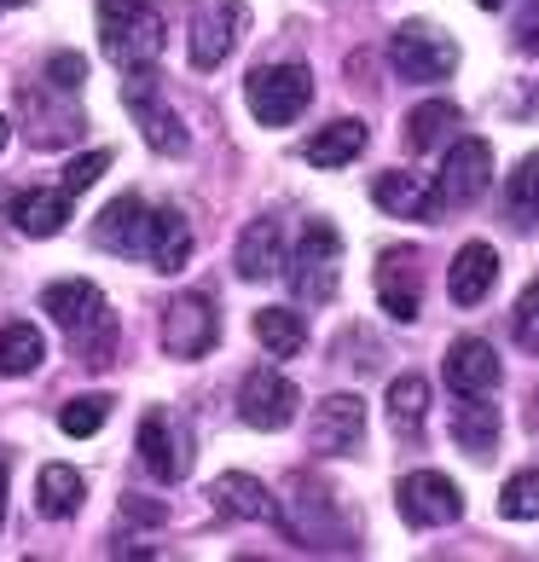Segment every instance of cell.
Segmentation results:
<instances>
[{
  "instance_id": "1",
  "label": "cell",
  "mask_w": 539,
  "mask_h": 562,
  "mask_svg": "<svg viewBox=\"0 0 539 562\" xmlns=\"http://www.w3.org/2000/svg\"><path fill=\"white\" fill-rule=\"evenodd\" d=\"M41 307L58 319V330L70 337V353L81 366H111L116 353V314L105 302V290L88 279H58L41 290Z\"/></svg>"
},
{
  "instance_id": "2",
  "label": "cell",
  "mask_w": 539,
  "mask_h": 562,
  "mask_svg": "<svg viewBox=\"0 0 539 562\" xmlns=\"http://www.w3.org/2000/svg\"><path fill=\"white\" fill-rule=\"evenodd\" d=\"M99 7V35H105V58L122 70H145L162 53V12L151 0H93Z\"/></svg>"
},
{
  "instance_id": "3",
  "label": "cell",
  "mask_w": 539,
  "mask_h": 562,
  "mask_svg": "<svg viewBox=\"0 0 539 562\" xmlns=\"http://www.w3.org/2000/svg\"><path fill=\"white\" fill-rule=\"evenodd\" d=\"M244 99H250V116L261 128H284V122H296L307 111L314 76H307V65H261L244 81Z\"/></svg>"
},
{
  "instance_id": "4",
  "label": "cell",
  "mask_w": 539,
  "mask_h": 562,
  "mask_svg": "<svg viewBox=\"0 0 539 562\" xmlns=\"http://www.w3.org/2000/svg\"><path fill=\"white\" fill-rule=\"evenodd\" d=\"M122 105L134 111V128L145 134V145H151L157 157H180V151H186V122H180V111L169 105V99H162L151 65H145V70H128Z\"/></svg>"
},
{
  "instance_id": "5",
  "label": "cell",
  "mask_w": 539,
  "mask_h": 562,
  "mask_svg": "<svg viewBox=\"0 0 539 562\" xmlns=\"http://www.w3.org/2000/svg\"><path fill=\"white\" fill-rule=\"evenodd\" d=\"M389 65H395L401 81H447L459 70V47L435 24H401L395 41H389Z\"/></svg>"
},
{
  "instance_id": "6",
  "label": "cell",
  "mask_w": 539,
  "mask_h": 562,
  "mask_svg": "<svg viewBox=\"0 0 539 562\" xmlns=\"http://www.w3.org/2000/svg\"><path fill=\"white\" fill-rule=\"evenodd\" d=\"M337 267H343V238L337 226L314 221L296 244V256H290V284H296L302 302H330L337 296Z\"/></svg>"
},
{
  "instance_id": "7",
  "label": "cell",
  "mask_w": 539,
  "mask_h": 562,
  "mask_svg": "<svg viewBox=\"0 0 539 562\" xmlns=\"http://www.w3.org/2000/svg\"><path fill=\"white\" fill-rule=\"evenodd\" d=\"M244 24H250V7H244V0H198L192 35H186V53H192V65H198V70L226 65V53L238 47Z\"/></svg>"
},
{
  "instance_id": "8",
  "label": "cell",
  "mask_w": 539,
  "mask_h": 562,
  "mask_svg": "<svg viewBox=\"0 0 539 562\" xmlns=\"http://www.w3.org/2000/svg\"><path fill=\"white\" fill-rule=\"evenodd\" d=\"M395 505L412 528H452L464 516V493L452 487L441 470H412V475H401Z\"/></svg>"
},
{
  "instance_id": "9",
  "label": "cell",
  "mask_w": 539,
  "mask_h": 562,
  "mask_svg": "<svg viewBox=\"0 0 539 562\" xmlns=\"http://www.w3.org/2000/svg\"><path fill=\"white\" fill-rule=\"evenodd\" d=\"M493 186V145L487 139H459L441 162V180H435V192H441V210H470L475 198H482Z\"/></svg>"
},
{
  "instance_id": "10",
  "label": "cell",
  "mask_w": 539,
  "mask_h": 562,
  "mask_svg": "<svg viewBox=\"0 0 539 562\" xmlns=\"http://www.w3.org/2000/svg\"><path fill=\"white\" fill-rule=\"evenodd\" d=\"M24 122H30V139L41 145V151H53V145H70V139H81V128H88V116H81L76 93L53 88V81L24 88Z\"/></svg>"
},
{
  "instance_id": "11",
  "label": "cell",
  "mask_w": 539,
  "mask_h": 562,
  "mask_svg": "<svg viewBox=\"0 0 539 562\" xmlns=\"http://www.w3.org/2000/svg\"><path fill=\"white\" fill-rule=\"evenodd\" d=\"M296 406H302L296 383H290L284 371H273V366H256L250 378H244V389H238V418L250 429H284L290 418H296Z\"/></svg>"
},
{
  "instance_id": "12",
  "label": "cell",
  "mask_w": 539,
  "mask_h": 562,
  "mask_svg": "<svg viewBox=\"0 0 539 562\" xmlns=\"http://www.w3.org/2000/svg\"><path fill=\"white\" fill-rule=\"evenodd\" d=\"M221 337V319H215V302L210 296H175L169 314H162V348L175 353V360H203V353L215 348Z\"/></svg>"
},
{
  "instance_id": "13",
  "label": "cell",
  "mask_w": 539,
  "mask_h": 562,
  "mask_svg": "<svg viewBox=\"0 0 539 562\" xmlns=\"http://www.w3.org/2000/svg\"><path fill=\"white\" fill-rule=\"evenodd\" d=\"M378 302L389 319L412 325L418 319V302H424V267H418V249H383L378 256Z\"/></svg>"
},
{
  "instance_id": "14",
  "label": "cell",
  "mask_w": 539,
  "mask_h": 562,
  "mask_svg": "<svg viewBox=\"0 0 539 562\" xmlns=\"http://www.w3.org/2000/svg\"><path fill=\"white\" fill-rule=\"evenodd\" d=\"M360 441H366V401L360 394H330V401H319V412H314V452L348 458V452H360Z\"/></svg>"
},
{
  "instance_id": "15",
  "label": "cell",
  "mask_w": 539,
  "mask_h": 562,
  "mask_svg": "<svg viewBox=\"0 0 539 562\" xmlns=\"http://www.w3.org/2000/svg\"><path fill=\"white\" fill-rule=\"evenodd\" d=\"M145 226H151V210H145L134 192H122L116 203H105V210H99L93 244L111 249V256H122V261H134V256H145Z\"/></svg>"
},
{
  "instance_id": "16",
  "label": "cell",
  "mask_w": 539,
  "mask_h": 562,
  "mask_svg": "<svg viewBox=\"0 0 539 562\" xmlns=\"http://www.w3.org/2000/svg\"><path fill=\"white\" fill-rule=\"evenodd\" d=\"M371 198H378V210L401 215V221H435V215H441V192H435V180H429V175L389 169V175H378Z\"/></svg>"
},
{
  "instance_id": "17",
  "label": "cell",
  "mask_w": 539,
  "mask_h": 562,
  "mask_svg": "<svg viewBox=\"0 0 539 562\" xmlns=\"http://www.w3.org/2000/svg\"><path fill=\"white\" fill-rule=\"evenodd\" d=\"M447 383L452 394H493L499 389V353L482 337H459L447 348Z\"/></svg>"
},
{
  "instance_id": "18",
  "label": "cell",
  "mask_w": 539,
  "mask_h": 562,
  "mask_svg": "<svg viewBox=\"0 0 539 562\" xmlns=\"http://www.w3.org/2000/svg\"><path fill=\"white\" fill-rule=\"evenodd\" d=\"M493 279H499V249L493 244H464L447 267V296L459 307H475L493 290Z\"/></svg>"
},
{
  "instance_id": "19",
  "label": "cell",
  "mask_w": 539,
  "mask_h": 562,
  "mask_svg": "<svg viewBox=\"0 0 539 562\" xmlns=\"http://www.w3.org/2000/svg\"><path fill=\"white\" fill-rule=\"evenodd\" d=\"M210 498H215V510L226 516V522H267V516H279L273 493H267L256 475H244V470L221 475V482L210 487Z\"/></svg>"
},
{
  "instance_id": "20",
  "label": "cell",
  "mask_w": 539,
  "mask_h": 562,
  "mask_svg": "<svg viewBox=\"0 0 539 562\" xmlns=\"http://www.w3.org/2000/svg\"><path fill=\"white\" fill-rule=\"evenodd\" d=\"M139 458H145V470L157 475V482H180L186 475V441H175V429H169V412H145V424H139Z\"/></svg>"
},
{
  "instance_id": "21",
  "label": "cell",
  "mask_w": 539,
  "mask_h": 562,
  "mask_svg": "<svg viewBox=\"0 0 539 562\" xmlns=\"http://www.w3.org/2000/svg\"><path fill=\"white\" fill-rule=\"evenodd\" d=\"M464 406H452V441L470 458H493L499 447V406H487V394H459Z\"/></svg>"
},
{
  "instance_id": "22",
  "label": "cell",
  "mask_w": 539,
  "mask_h": 562,
  "mask_svg": "<svg viewBox=\"0 0 539 562\" xmlns=\"http://www.w3.org/2000/svg\"><path fill=\"white\" fill-rule=\"evenodd\" d=\"M145 256H151L157 273H180L192 261V226H186L180 210H157L151 226H145Z\"/></svg>"
},
{
  "instance_id": "23",
  "label": "cell",
  "mask_w": 539,
  "mask_h": 562,
  "mask_svg": "<svg viewBox=\"0 0 539 562\" xmlns=\"http://www.w3.org/2000/svg\"><path fill=\"white\" fill-rule=\"evenodd\" d=\"M284 267V233H279V221H250L244 226V238H238V279H273Z\"/></svg>"
},
{
  "instance_id": "24",
  "label": "cell",
  "mask_w": 539,
  "mask_h": 562,
  "mask_svg": "<svg viewBox=\"0 0 539 562\" xmlns=\"http://www.w3.org/2000/svg\"><path fill=\"white\" fill-rule=\"evenodd\" d=\"M70 192L58 186V192H24L12 203V221H18V233L24 238H58L70 226Z\"/></svg>"
},
{
  "instance_id": "25",
  "label": "cell",
  "mask_w": 539,
  "mask_h": 562,
  "mask_svg": "<svg viewBox=\"0 0 539 562\" xmlns=\"http://www.w3.org/2000/svg\"><path fill=\"white\" fill-rule=\"evenodd\" d=\"M81 498H88L81 470H70V464H41V475H35V510L47 516V522H65V516H76Z\"/></svg>"
},
{
  "instance_id": "26",
  "label": "cell",
  "mask_w": 539,
  "mask_h": 562,
  "mask_svg": "<svg viewBox=\"0 0 539 562\" xmlns=\"http://www.w3.org/2000/svg\"><path fill=\"white\" fill-rule=\"evenodd\" d=\"M366 122H355V116H343V122H330V128H319L314 139L302 145V157L314 162V169H343V162H355L360 151H366Z\"/></svg>"
},
{
  "instance_id": "27",
  "label": "cell",
  "mask_w": 539,
  "mask_h": 562,
  "mask_svg": "<svg viewBox=\"0 0 539 562\" xmlns=\"http://www.w3.org/2000/svg\"><path fill=\"white\" fill-rule=\"evenodd\" d=\"M41 360H47V342L35 325H0V378H30V371H41Z\"/></svg>"
},
{
  "instance_id": "28",
  "label": "cell",
  "mask_w": 539,
  "mask_h": 562,
  "mask_svg": "<svg viewBox=\"0 0 539 562\" xmlns=\"http://www.w3.org/2000/svg\"><path fill=\"white\" fill-rule=\"evenodd\" d=\"M256 342L273 353V360H296L307 348V325L302 314H290V307H261L256 314Z\"/></svg>"
},
{
  "instance_id": "29",
  "label": "cell",
  "mask_w": 539,
  "mask_h": 562,
  "mask_svg": "<svg viewBox=\"0 0 539 562\" xmlns=\"http://www.w3.org/2000/svg\"><path fill=\"white\" fill-rule=\"evenodd\" d=\"M452 128H459V105H452V99H429V105H418L406 116V145L412 151H429V145H441Z\"/></svg>"
},
{
  "instance_id": "30",
  "label": "cell",
  "mask_w": 539,
  "mask_h": 562,
  "mask_svg": "<svg viewBox=\"0 0 539 562\" xmlns=\"http://www.w3.org/2000/svg\"><path fill=\"white\" fill-rule=\"evenodd\" d=\"M505 210L516 226H539V151L516 162V175L505 186Z\"/></svg>"
},
{
  "instance_id": "31",
  "label": "cell",
  "mask_w": 539,
  "mask_h": 562,
  "mask_svg": "<svg viewBox=\"0 0 539 562\" xmlns=\"http://www.w3.org/2000/svg\"><path fill=\"white\" fill-rule=\"evenodd\" d=\"M424 412H429V383L418 371H406V378L389 383V418H395V429H418Z\"/></svg>"
},
{
  "instance_id": "32",
  "label": "cell",
  "mask_w": 539,
  "mask_h": 562,
  "mask_svg": "<svg viewBox=\"0 0 539 562\" xmlns=\"http://www.w3.org/2000/svg\"><path fill=\"white\" fill-rule=\"evenodd\" d=\"M111 394H81V401H70L65 412H58V429L65 435H76V441H88V435H99L105 429V418H111Z\"/></svg>"
},
{
  "instance_id": "33",
  "label": "cell",
  "mask_w": 539,
  "mask_h": 562,
  "mask_svg": "<svg viewBox=\"0 0 539 562\" xmlns=\"http://www.w3.org/2000/svg\"><path fill=\"white\" fill-rule=\"evenodd\" d=\"M499 516H505V522H534V516H539V470L510 475L505 493H499Z\"/></svg>"
},
{
  "instance_id": "34",
  "label": "cell",
  "mask_w": 539,
  "mask_h": 562,
  "mask_svg": "<svg viewBox=\"0 0 539 562\" xmlns=\"http://www.w3.org/2000/svg\"><path fill=\"white\" fill-rule=\"evenodd\" d=\"M510 330H516V342H523L528 353H539V279L516 296V314H510Z\"/></svg>"
},
{
  "instance_id": "35",
  "label": "cell",
  "mask_w": 539,
  "mask_h": 562,
  "mask_svg": "<svg viewBox=\"0 0 539 562\" xmlns=\"http://www.w3.org/2000/svg\"><path fill=\"white\" fill-rule=\"evenodd\" d=\"M105 169H111V151H88V157H76L70 169H65V192H70V198H81V192H88V186H93L99 175H105Z\"/></svg>"
},
{
  "instance_id": "36",
  "label": "cell",
  "mask_w": 539,
  "mask_h": 562,
  "mask_svg": "<svg viewBox=\"0 0 539 562\" xmlns=\"http://www.w3.org/2000/svg\"><path fill=\"white\" fill-rule=\"evenodd\" d=\"M47 81H53V88H65V93H76L81 81H88V58H81V53H53L47 58Z\"/></svg>"
},
{
  "instance_id": "37",
  "label": "cell",
  "mask_w": 539,
  "mask_h": 562,
  "mask_svg": "<svg viewBox=\"0 0 539 562\" xmlns=\"http://www.w3.org/2000/svg\"><path fill=\"white\" fill-rule=\"evenodd\" d=\"M516 47H523V53H539V0H528L523 24H516Z\"/></svg>"
},
{
  "instance_id": "38",
  "label": "cell",
  "mask_w": 539,
  "mask_h": 562,
  "mask_svg": "<svg viewBox=\"0 0 539 562\" xmlns=\"http://www.w3.org/2000/svg\"><path fill=\"white\" fill-rule=\"evenodd\" d=\"M122 516H128V522H134V516H139V522H162L169 510H162V505H139V498H128V505H122Z\"/></svg>"
},
{
  "instance_id": "39",
  "label": "cell",
  "mask_w": 539,
  "mask_h": 562,
  "mask_svg": "<svg viewBox=\"0 0 539 562\" xmlns=\"http://www.w3.org/2000/svg\"><path fill=\"white\" fill-rule=\"evenodd\" d=\"M0 522H7V458H0Z\"/></svg>"
},
{
  "instance_id": "40",
  "label": "cell",
  "mask_w": 539,
  "mask_h": 562,
  "mask_svg": "<svg viewBox=\"0 0 539 562\" xmlns=\"http://www.w3.org/2000/svg\"><path fill=\"white\" fill-rule=\"evenodd\" d=\"M7 145H12V122L0 116V151H7Z\"/></svg>"
},
{
  "instance_id": "41",
  "label": "cell",
  "mask_w": 539,
  "mask_h": 562,
  "mask_svg": "<svg viewBox=\"0 0 539 562\" xmlns=\"http://www.w3.org/2000/svg\"><path fill=\"white\" fill-rule=\"evenodd\" d=\"M475 7H487V12H499V7H505V0H475Z\"/></svg>"
},
{
  "instance_id": "42",
  "label": "cell",
  "mask_w": 539,
  "mask_h": 562,
  "mask_svg": "<svg viewBox=\"0 0 539 562\" xmlns=\"http://www.w3.org/2000/svg\"><path fill=\"white\" fill-rule=\"evenodd\" d=\"M0 7H30V0H0Z\"/></svg>"
},
{
  "instance_id": "43",
  "label": "cell",
  "mask_w": 539,
  "mask_h": 562,
  "mask_svg": "<svg viewBox=\"0 0 539 562\" xmlns=\"http://www.w3.org/2000/svg\"><path fill=\"white\" fill-rule=\"evenodd\" d=\"M528 111H539V93H534V99H528Z\"/></svg>"
}]
</instances>
